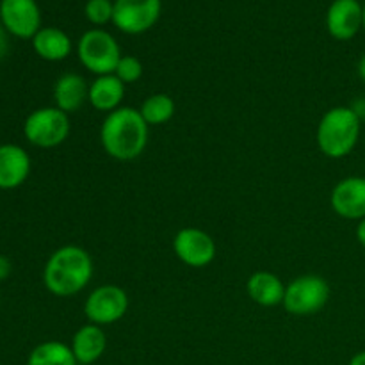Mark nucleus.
<instances>
[{
	"label": "nucleus",
	"mask_w": 365,
	"mask_h": 365,
	"mask_svg": "<svg viewBox=\"0 0 365 365\" xmlns=\"http://www.w3.org/2000/svg\"><path fill=\"white\" fill-rule=\"evenodd\" d=\"M150 127L135 107H120L103 118L100 125V143L110 159L130 163L145 153Z\"/></svg>",
	"instance_id": "f257e3e1"
},
{
	"label": "nucleus",
	"mask_w": 365,
	"mask_h": 365,
	"mask_svg": "<svg viewBox=\"0 0 365 365\" xmlns=\"http://www.w3.org/2000/svg\"><path fill=\"white\" fill-rule=\"evenodd\" d=\"M95 264L84 248L66 245L57 248L43 267V284L50 294L70 298L88 287Z\"/></svg>",
	"instance_id": "f03ea898"
},
{
	"label": "nucleus",
	"mask_w": 365,
	"mask_h": 365,
	"mask_svg": "<svg viewBox=\"0 0 365 365\" xmlns=\"http://www.w3.org/2000/svg\"><path fill=\"white\" fill-rule=\"evenodd\" d=\"M362 121L349 106H337L321 116L316 141L328 159H344L359 145Z\"/></svg>",
	"instance_id": "7ed1b4c3"
},
{
	"label": "nucleus",
	"mask_w": 365,
	"mask_h": 365,
	"mask_svg": "<svg viewBox=\"0 0 365 365\" xmlns=\"http://www.w3.org/2000/svg\"><path fill=\"white\" fill-rule=\"evenodd\" d=\"M77 57L86 70L100 77L114 73L121 59V50L113 34L103 29H91L78 39Z\"/></svg>",
	"instance_id": "20e7f679"
},
{
	"label": "nucleus",
	"mask_w": 365,
	"mask_h": 365,
	"mask_svg": "<svg viewBox=\"0 0 365 365\" xmlns=\"http://www.w3.org/2000/svg\"><path fill=\"white\" fill-rule=\"evenodd\" d=\"M330 299V285L319 274H302L285 285L284 305L291 316L309 317L321 312Z\"/></svg>",
	"instance_id": "39448f33"
},
{
	"label": "nucleus",
	"mask_w": 365,
	"mask_h": 365,
	"mask_svg": "<svg viewBox=\"0 0 365 365\" xmlns=\"http://www.w3.org/2000/svg\"><path fill=\"white\" fill-rule=\"evenodd\" d=\"M71 130L70 114L52 107H39L32 110L24 123V135L32 146L38 148H57L68 139Z\"/></svg>",
	"instance_id": "423d86ee"
},
{
	"label": "nucleus",
	"mask_w": 365,
	"mask_h": 365,
	"mask_svg": "<svg viewBox=\"0 0 365 365\" xmlns=\"http://www.w3.org/2000/svg\"><path fill=\"white\" fill-rule=\"evenodd\" d=\"M128 303L127 291L120 285H98L84 299V316L91 324L109 327L127 316Z\"/></svg>",
	"instance_id": "0eeeda50"
},
{
	"label": "nucleus",
	"mask_w": 365,
	"mask_h": 365,
	"mask_svg": "<svg viewBox=\"0 0 365 365\" xmlns=\"http://www.w3.org/2000/svg\"><path fill=\"white\" fill-rule=\"evenodd\" d=\"M173 252L182 264L202 269L216 259V241L212 235L196 227H185L175 234Z\"/></svg>",
	"instance_id": "6e6552de"
},
{
	"label": "nucleus",
	"mask_w": 365,
	"mask_h": 365,
	"mask_svg": "<svg viewBox=\"0 0 365 365\" xmlns=\"http://www.w3.org/2000/svg\"><path fill=\"white\" fill-rule=\"evenodd\" d=\"M160 11V0H114L113 24L125 34H143L157 24Z\"/></svg>",
	"instance_id": "1a4fd4ad"
},
{
	"label": "nucleus",
	"mask_w": 365,
	"mask_h": 365,
	"mask_svg": "<svg viewBox=\"0 0 365 365\" xmlns=\"http://www.w3.org/2000/svg\"><path fill=\"white\" fill-rule=\"evenodd\" d=\"M0 24L14 38L32 39L41 29V11L36 0H0Z\"/></svg>",
	"instance_id": "9d476101"
},
{
	"label": "nucleus",
	"mask_w": 365,
	"mask_h": 365,
	"mask_svg": "<svg viewBox=\"0 0 365 365\" xmlns=\"http://www.w3.org/2000/svg\"><path fill=\"white\" fill-rule=\"evenodd\" d=\"M330 205L337 216L351 221L365 217V177H346L334 185Z\"/></svg>",
	"instance_id": "9b49d317"
},
{
	"label": "nucleus",
	"mask_w": 365,
	"mask_h": 365,
	"mask_svg": "<svg viewBox=\"0 0 365 365\" xmlns=\"http://www.w3.org/2000/svg\"><path fill=\"white\" fill-rule=\"evenodd\" d=\"M364 6L359 0H334L327 11V29L331 38L349 41L364 27Z\"/></svg>",
	"instance_id": "f8f14e48"
},
{
	"label": "nucleus",
	"mask_w": 365,
	"mask_h": 365,
	"mask_svg": "<svg viewBox=\"0 0 365 365\" xmlns=\"http://www.w3.org/2000/svg\"><path fill=\"white\" fill-rule=\"evenodd\" d=\"M31 157L21 146L6 143L0 145V189H18L31 175Z\"/></svg>",
	"instance_id": "ddd939ff"
},
{
	"label": "nucleus",
	"mask_w": 365,
	"mask_h": 365,
	"mask_svg": "<svg viewBox=\"0 0 365 365\" xmlns=\"http://www.w3.org/2000/svg\"><path fill=\"white\" fill-rule=\"evenodd\" d=\"M70 348L78 365H91L98 362L107 349L106 331L96 324H84L73 334Z\"/></svg>",
	"instance_id": "4468645a"
},
{
	"label": "nucleus",
	"mask_w": 365,
	"mask_h": 365,
	"mask_svg": "<svg viewBox=\"0 0 365 365\" xmlns=\"http://www.w3.org/2000/svg\"><path fill=\"white\" fill-rule=\"evenodd\" d=\"M89 84L82 75L63 73L53 84V102L63 113H77L88 102Z\"/></svg>",
	"instance_id": "2eb2a0df"
},
{
	"label": "nucleus",
	"mask_w": 365,
	"mask_h": 365,
	"mask_svg": "<svg viewBox=\"0 0 365 365\" xmlns=\"http://www.w3.org/2000/svg\"><path fill=\"white\" fill-rule=\"evenodd\" d=\"M125 96V84L114 73L100 75L89 82L88 102L98 113H113L120 109Z\"/></svg>",
	"instance_id": "dca6fc26"
},
{
	"label": "nucleus",
	"mask_w": 365,
	"mask_h": 365,
	"mask_svg": "<svg viewBox=\"0 0 365 365\" xmlns=\"http://www.w3.org/2000/svg\"><path fill=\"white\" fill-rule=\"evenodd\" d=\"M246 292L250 299L260 307H277L282 305L285 294V285L271 271H255L246 282Z\"/></svg>",
	"instance_id": "f3484780"
},
{
	"label": "nucleus",
	"mask_w": 365,
	"mask_h": 365,
	"mask_svg": "<svg viewBox=\"0 0 365 365\" xmlns=\"http://www.w3.org/2000/svg\"><path fill=\"white\" fill-rule=\"evenodd\" d=\"M32 48L41 59L48 63H59L71 53V39L64 31L57 27H41L32 38Z\"/></svg>",
	"instance_id": "a211bd4d"
},
{
	"label": "nucleus",
	"mask_w": 365,
	"mask_h": 365,
	"mask_svg": "<svg viewBox=\"0 0 365 365\" xmlns=\"http://www.w3.org/2000/svg\"><path fill=\"white\" fill-rule=\"evenodd\" d=\"M27 365H78L73 351L61 341H46L36 346L27 359Z\"/></svg>",
	"instance_id": "6ab92c4d"
},
{
	"label": "nucleus",
	"mask_w": 365,
	"mask_h": 365,
	"mask_svg": "<svg viewBox=\"0 0 365 365\" xmlns=\"http://www.w3.org/2000/svg\"><path fill=\"white\" fill-rule=\"evenodd\" d=\"M175 110H177V106L166 93H155V95L146 96L145 102L139 107V113H141L143 120L148 123V127H159V125L168 123L175 116Z\"/></svg>",
	"instance_id": "aec40b11"
},
{
	"label": "nucleus",
	"mask_w": 365,
	"mask_h": 365,
	"mask_svg": "<svg viewBox=\"0 0 365 365\" xmlns=\"http://www.w3.org/2000/svg\"><path fill=\"white\" fill-rule=\"evenodd\" d=\"M84 14L93 25H106L113 21L114 2L110 0H88L84 6Z\"/></svg>",
	"instance_id": "412c9836"
},
{
	"label": "nucleus",
	"mask_w": 365,
	"mask_h": 365,
	"mask_svg": "<svg viewBox=\"0 0 365 365\" xmlns=\"http://www.w3.org/2000/svg\"><path fill=\"white\" fill-rule=\"evenodd\" d=\"M114 75L123 82L125 86L134 84L143 77V63L135 56H121Z\"/></svg>",
	"instance_id": "4be33fe9"
},
{
	"label": "nucleus",
	"mask_w": 365,
	"mask_h": 365,
	"mask_svg": "<svg viewBox=\"0 0 365 365\" xmlns=\"http://www.w3.org/2000/svg\"><path fill=\"white\" fill-rule=\"evenodd\" d=\"M9 50V38H7V31L4 29V25L0 24V59H4Z\"/></svg>",
	"instance_id": "5701e85b"
},
{
	"label": "nucleus",
	"mask_w": 365,
	"mask_h": 365,
	"mask_svg": "<svg viewBox=\"0 0 365 365\" xmlns=\"http://www.w3.org/2000/svg\"><path fill=\"white\" fill-rule=\"evenodd\" d=\"M11 269H13V266H11V260L7 259V257L0 255V282L6 280V278L9 277Z\"/></svg>",
	"instance_id": "b1692460"
},
{
	"label": "nucleus",
	"mask_w": 365,
	"mask_h": 365,
	"mask_svg": "<svg viewBox=\"0 0 365 365\" xmlns=\"http://www.w3.org/2000/svg\"><path fill=\"white\" fill-rule=\"evenodd\" d=\"M349 107L355 110V114L360 118V121H365V96H360V98L355 100V103Z\"/></svg>",
	"instance_id": "393cba45"
},
{
	"label": "nucleus",
	"mask_w": 365,
	"mask_h": 365,
	"mask_svg": "<svg viewBox=\"0 0 365 365\" xmlns=\"http://www.w3.org/2000/svg\"><path fill=\"white\" fill-rule=\"evenodd\" d=\"M356 239H359V242L360 245L364 246L365 248V217L362 221H359V225H356Z\"/></svg>",
	"instance_id": "a878e982"
},
{
	"label": "nucleus",
	"mask_w": 365,
	"mask_h": 365,
	"mask_svg": "<svg viewBox=\"0 0 365 365\" xmlns=\"http://www.w3.org/2000/svg\"><path fill=\"white\" fill-rule=\"evenodd\" d=\"M348 365H365V351L356 353V355L349 360Z\"/></svg>",
	"instance_id": "bb28decb"
},
{
	"label": "nucleus",
	"mask_w": 365,
	"mask_h": 365,
	"mask_svg": "<svg viewBox=\"0 0 365 365\" xmlns=\"http://www.w3.org/2000/svg\"><path fill=\"white\" fill-rule=\"evenodd\" d=\"M359 75H360V78L365 82V53L360 57V61H359Z\"/></svg>",
	"instance_id": "cd10ccee"
},
{
	"label": "nucleus",
	"mask_w": 365,
	"mask_h": 365,
	"mask_svg": "<svg viewBox=\"0 0 365 365\" xmlns=\"http://www.w3.org/2000/svg\"><path fill=\"white\" fill-rule=\"evenodd\" d=\"M362 21H364V29H365V4H364V20Z\"/></svg>",
	"instance_id": "c85d7f7f"
}]
</instances>
